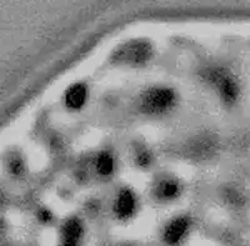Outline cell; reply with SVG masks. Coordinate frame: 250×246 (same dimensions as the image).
I'll use <instances>...</instances> for the list:
<instances>
[{
    "instance_id": "5",
    "label": "cell",
    "mask_w": 250,
    "mask_h": 246,
    "mask_svg": "<svg viewBox=\"0 0 250 246\" xmlns=\"http://www.w3.org/2000/svg\"><path fill=\"white\" fill-rule=\"evenodd\" d=\"M111 167H113V160L109 156H103L98 160V170L103 174H108L111 171Z\"/></svg>"
},
{
    "instance_id": "3",
    "label": "cell",
    "mask_w": 250,
    "mask_h": 246,
    "mask_svg": "<svg viewBox=\"0 0 250 246\" xmlns=\"http://www.w3.org/2000/svg\"><path fill=\"white\" fill-rule=\"evenodd\" d=\"M117 210L122 216L130 215L134 210V198L129 192H123L118 198Z\"/></svg>"
},
{
    "instance_id": "2",
    "label": "cell",
    "mask_w": 250,
    "mask_h": 246,
    "mask_svg": "<svg viewBox=\"0 0 250 246\" xmlns=\"http://www.w3.org/2000/svg\"><path fill=\"white\" fill-rule=\"evenodd\" d=\"M86 98V91L85 89L82 88V86H75L74 89H71L68 93V96H66V102L70 108L77 109L80 108L84 102H85Z\"/></svg>"
},
{
    "instance_id": "4",
    "label": "cell",
    "mask_w": 250,
    "mask_h": 246,
    "mask_svg": "<svg viewBox=\"0 0 250 246\" xmlns=\"http://www.w3.org/2000/svg\"><path fill=\"white\" fill-rule=\"evenodd\" d=\"M184 223L183 221H178V223H174L173 226L169 227L168 230V235L169 238L173 239V240H178V238H179L180 235L184 232Z\"/></svg>"
},
{
    "instance_id": "1",
    "label": "cell",
    "mask_w": 250,
    "mask_h": 246,
    "mask_svg": "<svg viewBox=\"0 0 250 246\" xmlns=\"http://www.w3.org/2000/svg\"><path fill=\"white\" fill-rule=\"evenodd\" d=\"M171 94L167 90H154L146 98V105L154 110H164L171 104Z\"/></svg>"
}]
</instances>
